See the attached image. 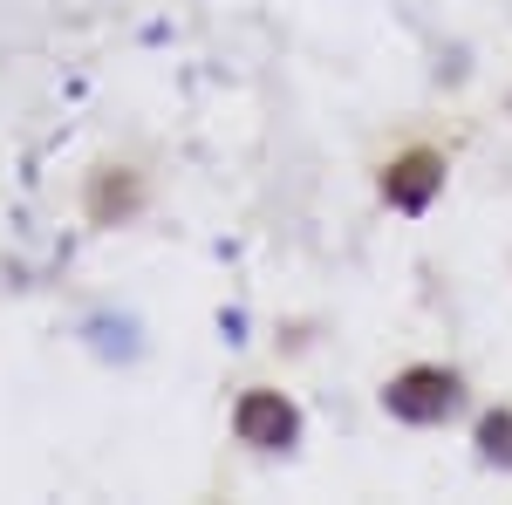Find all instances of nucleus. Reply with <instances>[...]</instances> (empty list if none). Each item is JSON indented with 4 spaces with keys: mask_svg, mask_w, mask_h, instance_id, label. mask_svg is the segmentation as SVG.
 <instances>
[{
    "mask_svg": "<svg viewBox=\"0 0 512 505\" xmlns=\"http://www.w3.org/2000/svg\"><path fill=\"white\" fill-rule=\"evenodd\" d=\"M376 403H383V417L403 430H444L458 424L465 410H472V376L458 369V362H403V369H390L383 376V389H376Z\"/></svg>",
    "mask_w": 512,
    "mask_h": 505,
    "instance_id": "f257e3e1",
    "label": "nucleus"
},
{
    "mask_svg": "<svg viewBox=\"0 0 512 505\" xmlns=\"http://www.w3.org/2000/svg\"><path fill=\"white\" fill-rule=\"evenodd\" d=\"M444 185H451V151L431 144V137H410V144H396L376 164V198H383V212H396V219H431Z\"/></svg>",
    "mask_w": 512,
    "mask_h": 505,
    "instance_id": "f03ea898",
    "label": "nucleus"
},
{
    "mask_svg": "<svg viewBox=\"0 0 512 505\" xmlns=\"http://www.w3.org/2000/svg\"><path fill=\"white\" fill-rule=\"evenodd\" d=\"M226 424H233V444H246L253 458H294L308 437V410L280 383H246L226 410Z\"/></svg>",
    "mask_w": 512,
    "mask_h": 505,
    "instance_id": "7ed1b4c3",
    "label": "nucleus"
},
{
    "mask_svg": "<svg viewBox=\"0 0 512 505\" xmlns=\"http://www.w3.org/2000/svg\"><path fill=\"white\" fill-rule=\"evenodd\" d=\"M144 205H151V178H144L130 157H103V164L89 171V185H82L89 226H137Z\"/></svg>",
    "mask_w": 512,
    "mask_h": 505,
    "instance_id": "20e7f679",
    "label": "nucleus"
},
{
    "mask_svg": "<svg viewBox=\"0 0 512 505\" xmlns=\"http://www.w3.org/2000/svg\"><path fill=\"white\" fill-rule=\"evenodd\" d=\"M472 451L485 471H506L512 478V403H485L472 417Z\"/></svg>",
    "mask_w": 512,
    "mask_h": 505,
    "instance_id": "39448f33",
    "label": "nucleus"
},
{
    "mask_svg": "<svg viewBox=\"0 0 512 505\" xmlns=\"http://www.w3.org/2000/svg\"><path fill=\"white\" fill-rule=\"evenodd\" d=\"M506 110H512V103H506Z\"/></svg>",
    "mask_w": 512,
    "mask_h": 505,
    "instance_id": "423d86ee",
    "label": "nucleus"
}]
</instances>
